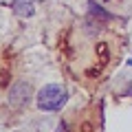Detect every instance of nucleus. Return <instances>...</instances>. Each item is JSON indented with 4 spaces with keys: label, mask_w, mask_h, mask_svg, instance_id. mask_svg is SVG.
<instances>
[{
    "label": "nucleus",
    "mask_w": 132,
    "mask_h": 132,
    "mask_svg": "<svg viewBox=\"0 0 132 132\" xmlns=\"http://www.w3.org/2000/svg\"><path fill=\"white\" fill-rule=\"evenodd\" d=\"M38 101V108L44 110V112H55V110H62L64 104L68 101V93L66 88H62L60 84H46L35 97Z\"/></svg>",
    "instance_id": "1"
},
{
    "label": "nucleus",
    "mask_w": 132,
    "mask_h": 132,
    "mask_svg": "<svg viewBox=\"0 0 132 132\" xmlns=\"http://www.w3.org/2000/svg\"><path fill=\"white\" fill-rule=\"evenodd\" d=\"M90 13L95 15V18H99V20H104V22H108V20H112V13H108V11L104 9V7H99V5H95V2H90Z\"/></svg>",
    "instance_id": "4"
},
{
    "label": "nucleus",
    "mask_w": 132,
    "mask_h": 132,
    "mask_svg": "<svg viewBox=\"0 0 132 132\" xmlns=\"http://www.w3.org/2000/svg\"><path fill=\"white\" fill-rule=\"evenodd\" d=\"M57 132H68V128H66V123H64V121L57 126Z\"/></svg>",
    "instance_id": "5"
},
{
    "label": "nucleus",
    "mask_w": 132,
    "mask_h": 132,
    "mask_svg": "<svg viewBox=\"0 0 132 132\" xmlns=\"http://www.w3.org/2000/svg\"><path fill=\"white\" fill-rule=\"evenodd\" d=\"M13 13L20 18H31L35 13V2L33 0H13Z\"/></svg>",
    "instance_id": "3"
},
{
    "label": "nucleus",
    "mask_w": 132,
    "mask_h": 132,
    "mask_svg": "<svg viewBox=\"0 0 132 132\" xmlns=\"http://www.w3.org/2000/svg\"><path fill=\"white\" fill-rule=\"evenodd\" d=\"M31 101V86L27 81H15L9 88V104L11 106H24Z\"/></svg>",
    "instance_id": "2"
}]
</instances>
